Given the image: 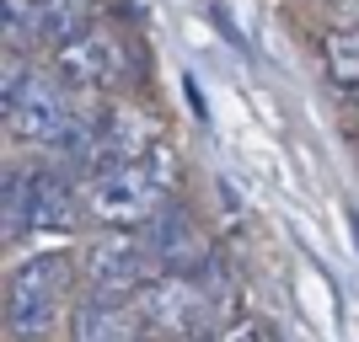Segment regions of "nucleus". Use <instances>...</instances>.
Listing matches in <instances>:
<instances>
[{
    "mask_svg": "<svg viewBox=\"0 0 359 342\" xmlns=\"http://www.w3.org/2000/svg\"><path fill=\"white\" fill-rule=\"evenodd\" d=\"M0 102H6V129H11V139L38 145V150H60L65 161L86 145L91 123H97V118H81L70 107L65 80H48V75L27 70V64L16 59V48H11V59H6Z\"/></svg>",
    "mask_w": 359,
    "mask_h": 342,
    "instance_id": "1",
    "label": "nucleus"
},
{
    "mask_svg": "<svg viewBox=\"0 0 359 342\" xmlns=\"http://www.w3.org/2000/svg\"><path fill=\"white\" fill-rule=\"evenodd\" d=\"M135 311L145 315V327L166 342H198L225 321V283L220 268L204 273H156L135 294Z\"/></svg>",
    "mask_w": 359,
    "mask_h": 342,
    "instance_id": "2",
    "label": "nucleus"
},
{
    "mask_svg": "<svg viewBox=\"0 0 359 342\" xmlns=\"http://www.w3.org/2000/svg\"><path fill=\"white\" fill-rule=\"evenodd\" d=\"M172 187H177L172 155H166V145H156L145 161H129V166H113L102 177H91L86 214L97 225H113V230H140L172 204Z\"/></svg>",
    "mask_w": 359,
    "mask_h": 342,
    "instance_id": "3",
    "label": "nucleus"
},
{
    "mask_svg": "<svg viewBox=\"0 0 359 342\" xmlns=\"http://www.w3.org/2000/svg\"><path fill=\"white\" fill-rule=\"evenodd\" d=\"M75 283V262L65 252H38L6 278V337L43 342L60 321V305Z\"/></svg>",
    "mask_w": 359,
    "mask_h": 342,
    "instance_id": "4",
    "label": "nucleus"
},
{
    "mask_svg": "<svg viewBox=\"0 0 359 342\" xmlns=\"http://www.w3.org/2000/svg\"><path fill=\"white\" fill-rule=\"evenodd\" d=\"M156 273L161 268H156V257H150L140 230H113V225H107L102 236L81 252L86 294H102V299H135Z\"/></svg>",
    "mask_w": 359,
    "mask_h": 342,
    "instance_id": "5",
    "label": "nucleus"
},
{
    "mask_svg": "<svg viewBox=\"0 0 359 342\" xmlns=\"http://www.w3.org/2000/svg\"><path fill=\"white\" fill-rule=\"evenodd\" d=\"M150 150H156V123H150L140 107H107L102 118L91 123L86 145L70 155V166L86 171V177H102V171H113V166L145 161Z\"/></svg>",
    "mask_w": 359,
    "mask_h": 342,
    "instance_id": "6",
    "label": "nucleus"
},
{
    "mask_svg": "<svg viewBox=\"0 0 359 342\" xmlns=\"http://www.w3.org/2000/svg\"><path fill=\"white\" fill-rule=\"evenodd\" d=\"M54 75L75 91H107L123 75V48L107 27H81L75 38L54 43Z\"/></svg>",
    "mask_w": 359,
    "mask_h": 342,
    "instance_id": "7",
    "label": "nucleus"
},
{
    "mask_svg": "<svg viewBox=\"0 0 359 342\" xmlns=\"http://www.w3.org/2000/svg\"><path fill=\"white\" fill-rule=\"evenodd\" d=\"M140 236H145V246H150V257H156L161 273H204L210 268V246L198 236L194 214L177 208V198H172L150 225H140Z\"/></svg>",
    "mask_w": 359,
    "mask_h": 342,
    "instance_id": "8",
    "label": "nucleus"
},
{
    "mask_svg": "<svg viewBox=\"0 0 359 342\" xmlns=\"http://www.w3.org/2000/svg\"><path fill=\"white\" fill-rule=\"evenodd\" d=\"M70 342H166L145 327V315L135 311V299H102L86 294L70 311Z\"/></svg>",
    "mask_w": 359,
    "mask_h": 342,
    "instance_id": "9",
    "label": "nucleus"
},
{
    "mask_svg": "<svg viewBox=\"0 0 359 342\" xmlns=\"http://www.w3.org/2000/svg\"><path fill=\"white\" fill-rule=\"evenodd\" d=\"M86 193H75V182L65 171H32V230H48V236H65L81 214Z\"/></svg>",
    "mask_w": 359,
    "mask_h": 342,
    "instance_id": "10",
    "label": "nucleus"
},
{
    "mask_svg": "<svg viewBox=\"0 0 359 342\" xmlns=\"http://www.w3.org/2000/svg\"><path fill=\"white\" fill-rule=\"evenodd\" d=\"M32 6V32L43 43H65L81 27H91V6L97 0H27Z\"/></svg>",
    "mask_w": 359,
    "mask_h": 342,
    "instance_id": "11",
    "label": "nucleus"
},
{
    "mask_svg": "<svg viewBox=\"0 0 359 342\" xmlns=\"http://www.w3.org/2000/svg\"><path fill=\"white\" fill-rule=\"evenodd\" d=\"M0 230H6V241H22L32 230V171H6V182H0Z\"/></svg>",
    "mask_w": 359,
    "mask_h": 342,
    "instance_id": "12",
    "label": "nucleus"
},
{
    "mask_svg": "<svg viewBox=\"0 0 359 342\" xmlns=\"http://www.w3.org/2000/svg\"><path fill=\"white\" fill-rule=\"evenodd\" d=\"M322 54H327L332 80L359 91V27H332L327 38H322Z\"/></svg>",
    "mask_w": 359,
    "mask_h": 342,
    "instance_id": "13",
    "label": "nucleus"
},
{
    "mask_svg": "<svg viewBox=\"0 0 359 342\" xmlns=\"http://www.w3.org/2000/svg\"><path fill=\"white\" fill-rule=\"evenodd\" d=\"M198 342H269V332L257 321H220L215 332H204Z\"/></svg>",
    "mask_w": 359,
    "mask_h": 342,
    "instance_id": "14",
    "label": "nucleus"
},
{
    "mask_svg": "<svg viewBox=\"0 0 359 342\" xmlns=\"http://www.w3.org/2000/svg\"><path fill=\"white\" fill-rule=\"evenodd\" d=\"M182 91H188V107H194L198 118H210V107H204V91L194 86V75H188V80H182Z\"/></svg>",
    "mask_w": 359,
    "mask_h": 342,
    "instance_id": "15",
    "label": "nucleus"
},
{
    "mask_svg": "<svg viewBox=\"0 0 359 342\" xmlns=\"http://www.w3.org/2000/svg\"><path fill=\"white\" fill-rule=\"evenodd\" d=\"M348 230H354V246H359V214L348 208Z\"/></svg>",
    "mask_w": 359,
    "mask_h": 342,
    "instance_id": "16",
    "label": "nucleus"
}]
</instances>
